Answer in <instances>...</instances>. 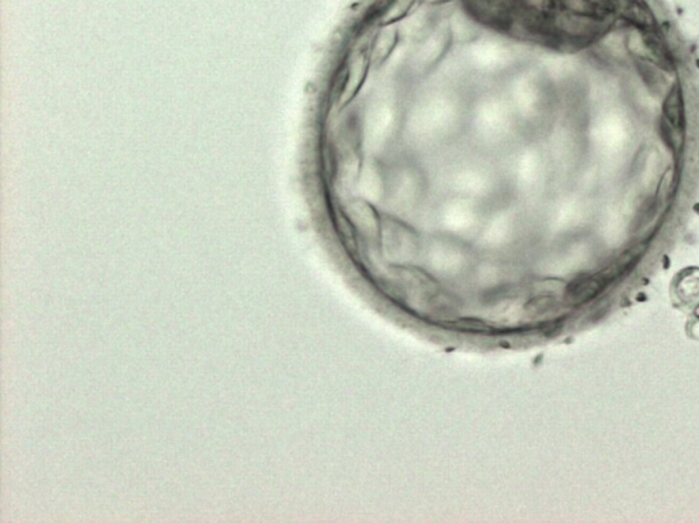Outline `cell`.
<instances>
[{
  "instance_id": "cell-1",
  "label": "cell",
  "mask_w": 699,
  "mask_h": 523,
  "mask_svg": "<svg viewBox=\"0 0 699 523\" xmlns=\"http://www.w3.org/2000/svg\"><path fill=\"white\" fill-rule=\"evenodd\" d=\"M370 69L373 67L369 55V41H368L366 45L357 47L347 57V60L343 66L339 88H338L339 108H346L354 101V99L362 91Z\"/></svg>"
},
{
  "instance_id": "cell-2",
  "label": "cell",
  "mask_w": 699,
  "mask_h": 523,
  "mask_svg": "<svg viewBox=\"0 0 699 523\" xmlns=\"http://www.w3.org/2000/svg\"><path fill=\"white\" fill-rule=\"evenodd\" d=\"M400 41V30L394 25L382 26L373 38L369 40V55L372 67L378 69L387 63L394 54Z\"/></svg>"
}]
</instances>
